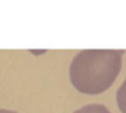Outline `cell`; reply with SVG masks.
<instances>
[{"mask_svg": "<svg viewBox=\"0 0 126 113\" xmlns=\"http://www.w3.org/2000/svg\"><path fill=\"white\" fill-rule=\"evenodd\" d=\"M0 113H18V112H14V110H8V109H0Z\"/></svg>", "mask_w": 126, "mask_h": 113, "instance_id": "277c9868", "label": "cell"}, {"mask_svg": "<svg viewBox=\"0 0 126 113\" xmlns=\"http://www.w3.org/2000/svg\"><path fill=\"white\" fill-rule=\"evenodd\" d=\"M73 113H111V112H110L104 105L91 104V105H85V106H83V108H80V109L75 110Z\"/></svg>", "mask_w": 126, "mask_h": 113, "instance_id": "7a4b0ae2", "label": "cell"}, {"mask_svg": "<svg viewBox=\"0 0 126 113\" xmlns=\"http://www.w3.org/2000/svg\"><path fill=\"white\" fill-rule=\"evenodd\" d=\"M122 50H83L69 67L71 82L85 94H100L117 79L122 67Z\"/></svg>", "mask_w": 126, "mask_h": 113, "instance_id": "6da1fadb", "label": "cell"}, {"mask_svg": "<svg viewBox=\"0 0 126 113\" xmlns=\"http://www.w3.org/2000/svg\"><path fill=\"white\" fill-rule=\"evenodd\" d=\"M117 104L122 113H126V79L122 82L117 91Z\"/></svg>", "mask_w": 126, "mask_h": 113, "instance_id": "3957f363", "label": "cell"}]
</instances>
